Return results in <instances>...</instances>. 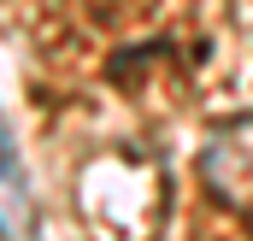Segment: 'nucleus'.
Instances as JSON below:
<instances>
[{
	"label": "nucleus",
	"instance_id": "7ed1b4c3",
	"mask_svg": "<svg viewBox=\"0 0 253 241\" xmlns=\"http://www.w3.org/2000/svg\"><path fill=\"white\" fill-rule=\"evenodd\" d=\"M0 177H6V171H0Z\"/></svg>",
	"mask_w": 253,
	"mask_h": 241
},
{
	"label": "nucleus",
	"instance_id": "f257e3e1",
	"mask_svg": "<svg viewBox=\"0 0 253 241\" xmlns=\"http://www.w3.org/2000/svg\"><path fill=\"white\" fill-rule=\"evenodd\" d=\"M200 177L218 200L230 206H253V118L218 123L200 147Z\"/></svg>",
	"mask_w": 253,
	"mask_h": 241
},
{
	"label": "nucleus",
	"instance_id": "f03ea898",
	"mask_svg": "<svg viewBox=\"0 0 253 241\" xmlns=\"http://www.w3.org/2000/svg\"><path fill=\"white\" fill-rule=\"evenodd\" d=\"M0 171L12 177V135H6V123H0Z\"/></svg>",
	"mask_w": 253,
	"mask_h": 241
}]
</instances>
